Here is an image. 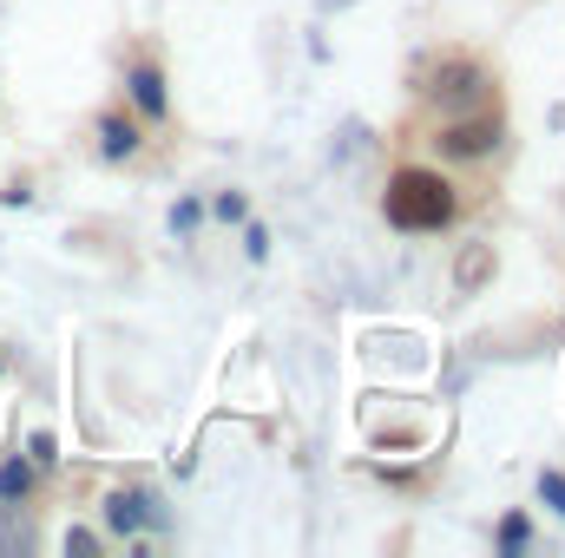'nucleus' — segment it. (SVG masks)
Returning a JSON list of instances; mask_svg holds the SVG:
<instances>
[{"label":"nucleus","mask_w":565,"mask_h":558,"mask_svg":"<svg viewBox=\"0 0 565 558\" xmlns=\"http://www.w3.org/2000/svg\"><path fill=\"white\" fill-rule=\"evenodd\" d=\"M382 211H388V224H395V230H415V237L447 230V224H454V184H447L440 171L408 164V171H395V178H388Z\"/></svg>","instance_id":"1"},{"label":"nucleus","mask_w":565,"mask_h":558,"mask_svg":"<svg viewBox=\"0 0 565 558\" xmlns=\"http://www.w3.org/2000/svg\"><path fill=\"white\" fill-rule=\"evenodd\" d=\"M440 158H460V164H480V158H493L500 151V119L493 112H473V119H454L447 132H440Z\"/></svg>","instance_id":"2"},{"label":"nucleus","mask_w":565,"mask_h":558,"mask_svg":"<svg viewBox=\"0 0 565 558\" xmlns=\"http://www.w3.org/2000/svg\"><path fill=\"white\" fill-rule=\"evenodd\" d=\"M487 86H493V79H487L473 60H440L427 93H434V99H447V106H480V99H487Z\"/></svg>","instance_id":"3"},{"label":"nucleus","mask_w":565,"mask_h":558,"mask_svg":"<svg viewBox=\"0 0 565 558\" xmlns=\"http://www.w3.org/2000/svg\"><path fill=\"white\" fill-rule=\"evenodd\" d=\"M126 86H132V106H139L145 119H164V112H171V99H164V73H158L151 60H132Z\"/></svg>","instance_id":"4"},{"label":"nucleus","mask_w":565,"mask_h":558,"mask_svg":"<svg viewBox=\"0 0 565 558\" xmlns=\"http://www.w3.org/2000/svg\"><path fill=\"white\" fill-rule=\"evenodd\" d=\"M99 151H106V158H132V151H139V126H132V119H119V112H113V119H99Z\"/></svg>","instance_id":"5"},{"label":"nucleus","mask_w":565,"mask_h":558,"mask_svg":"<svg viewBox=\"0 0 565 558\" xmlns=\"http://www.w3.org/2000/svg\"><path fill=\"white\" fill-rule=\"evenodd\" d=\"M487 270H493V250H487V244H473V250L460 257V270H454V289H460V296H473V289L487 282Z\"/></svg>","instance_id":"6"},{"label":"nucleus","mask_w":565,"mask_h":558,"mask_svg":"<svg viewBox=\"0 0 565 558\" xmlns=\"http://www.w3.org/2000/svg\"><path fill=\"white\" fill-rule=\"evenodd\" d=\"M145 506H151L145 493H113V500H106V519H113L119 533H132V526L145 519Z\"/></svg>","instance_id":"7"},{"label":"nucleus","mask_w":565,"mask_h":558,"mask_svg":"<svg viewBox=\"0 0 565 558\" xmlns=\"http://www.w3.org/2000/svg\"><path fill=\"white\" fill-rule=\"evenodd\" d=\"M26 486H33V466H26V460H7V466H0V506L26 500Z\"/></svg>","instance_id":"8"},{"label":"nucleus","mask_w":565,"mask_h":558,"mask_svg":"<svg viewBox=\"0 0 565 558\" xmlns=\"http://www.w3.org/2000/svg\"><path fill=\"white\" fill-rule=\"evenodd\" d=\"M500 546H507V552H520V546H526V519H520V513L500 526Z\"/></svg>","instance_id":"9"},{"label":"nucleus","mask_w":565,"mask_h":558,"mask_svg":"<svg viewBox=\"0 0 565 558\" xmlns=\"http://www.w3.org/2000/svg\"><path fill=\"white\" fill-rule=\"evenodd\" d=\"M540 493L553 500V513H565V473H540Z\"/></svg>","instance_id":"10"},{"label":"nucleus","mask_w":565,"mask_h":558,"mask_svg":"<svg viewBox=\"0 0 565 558\" xmlns=\"http://www.w3.org/2000/svg\"><path fill=\"white\" fill-rule=\"evenodd\" d=\"M26 447H33V466H53V460H60V453H53V433H33Z\"/></svg>","instance_id":"11"},{"label":"nucleus","mask_w":565,"mask_h":558,"mask_svg":"<svg viewBox=\"0 0 565 558\" xmlns=\"http://www.w3.org/2000/svg\"><path fill=\"white\" fill-rule=\"evenodd\" d=\"M217 217H224V224H237V217H244V197H237V191H224V197H217Z\"/></svg>","instance_id":"12"}]
</instances>
